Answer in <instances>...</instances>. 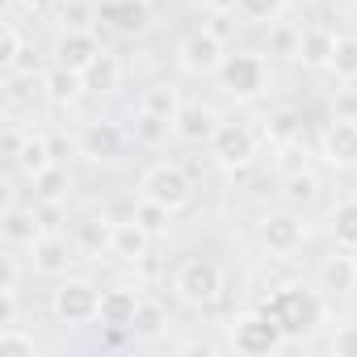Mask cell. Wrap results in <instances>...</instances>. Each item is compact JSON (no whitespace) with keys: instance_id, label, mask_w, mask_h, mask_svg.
<instances>
[{"instance_id":"cell-12","label":"cell","mask_w":357,"mask_h":357,"mask_svg":"<svg viewBox=\"0 0 357 357\" xmlns=\"http://www.w3.org/2000/svg\"><path fill=\"white\" fill-rule=\"evenodd\" d=\"M319 290L328 298H349L357 290V257H353V248H340V252L324 257V265H319Z\"/></svg>"},{"instance_id":"cell-10","label":"cell","mask_w":357,"mask_h":357,"mask_svg":"<svg viewBox=\"0 0 357 357\" xmlns=\"http://www.w3.org/2000/svg\"><path fill=\"white\" fill-rule=\"evenodd\" d=\"M319 160L332 164V168H340V172L357 168V122L332 118V122L319 130Z\"/></svg>"},{"instance_id":"cell-14","label":"cell","mask_w":357,"mask_h":357,"mask_svg":"<svg viewBox=\"0 0 357 357\" xmlns=\"http://www.w3.org/2000/svg\"><path fill=\"white\" fill-rule=\"evenodd\" d=\"M80 76H84V93H89V97H118V93H122L126 63H122L114 51H105V47H101V55H97Z\"/></svg>"},{"instance_id":"cell-15","label":"cell","mask_w":357,"mask_h":357,"mask_svg":"<svg viewBox=\"0 0 357 357\" xmlns=\"http://www.w3.org/2000/svg\"><path fill=\"white\" fill-rule=\"evenodd\" d=\"M51 55H55V63H59V68L84 72V68L101 55V43H97V34H93V30H63Z\"/></svg>"},{"instance_id":"cell-9","label":"cell","mask_w":357,"mask_h":357,"mask_svg":"<svg viewBox=\"0 0 357 357\" xmlns=\"http://www.w3.org/2000/svg\"><path fill=\"white\" fill-rule=\"evenodd\" d=\"M223 59H227V43L219 34H211V30H198L176 47V68L185 76H215Z\"/></svg>"},{"instance_id":"cell-40","label":"cell","mask_w":357,"mask_h":357,"mask_svg":"<svg viewBox=\"0 0 357 357\" xmlns=\"http://www.w3.org/2000/svg\"><path fill=\"white\" fill-rule=\"evenodd\" d=\"M22 47H26V38H22V30L13 26V22H5V38H0V68H13L17 63V55H22Z\"/></svg>"},{"instance_id":"cell-46","label":"cell","mask_w":357,"mask_h":357,"mask_svg":"<svg viewBox=\"0 0 357 357\" xmlns=\"http://www.w3.org/2000/svg\"><path fill=\"white\" fill-rule=\"evenodd\" d=\"M211 13H236V0H206Z\"/></svg>"},{"instance_id":"cell-41","label":"cell","mask_w":357,"mask_h":357,"mask_svg":"<svg viewBox=\"0 0 357 357\" xmlns=\"http://www.w3.org/2000/svg\"><path fill=\"white\" fill-rule=\"evenodd\" d=\"M328 349H332L336 357H357V324H340V328L332 332Z\"/></svg>"},{"instance_id":"cell-37","label":"cell","mask_w":357,"mask_h":357,"mask_svg":"<svg viewBox=\"0 0 357 357\" xmlns=\"http://www.w3.org/2000/svg\"><path fill=\"white\" fill-rule=\"evenodd\" d=\"M59 22H63V30H93V22H101V17L84 0H68V5H59Z\"/></svg>"},{"instance_id":"cell-11","label":"cell","mask_w":357,"mask_h":357,"mask_svg":"<svg viewBox=\"0 0 357 357\" xmlns=\"http://www.w3.org/2000/svg\"><path fill=\"white\" fill-rule=\"evenodd\" d=\"M43 219H38V206H5L0 211V240L5 248H34L43 240Z\"/></svg>"},{"instance_id":"cell-42","label":"cell","mask_w":357,"mask_h":357,"mask_svg":"<svg viewBox=\"0 0 357 357\" xmlns=\"http://www.w3.org/2000/svg\"><path fill=\"white\" fill-rule=\"evenodd\" d=\"M38 219H43V231H59L63 227V202H38Z\"/></svg>"},{"instance_id":"cell-6","label":"cell","mask_w":357,"mask_h":357,"mask_svg":"<svg viewBox=\"0 0 357 357\" xmlns=\"http://www.w3.org/2000/svg\"><path fill=\"white\" fill-rule=\"evenodd\" d=\"M51 311L59 324L68 328H84V324H97L101 315V290L84 278H68L51 290Z\"/></svg>"},{"instance_id":"cell-30","label":"cell","mask_w":357,"mask_h":357,"mask_svg":"<svg viewBox=\"0 0 357 357\" xmlns=\"http://www.w3.org/2000/svg\"><path fill=\"white\" fill-rule=\"evenodd\" d=\"M328 72H332L340 84H353V80H357V34H336Z\"/></svg>"},{"instance_id":"cell-23","label":"cell","mask_w":357,"mask_h":357,"mask_svg":"<svg viewBox=\"0 0 357 357\" xmlns=\"http://www.w3.org/2000/svg\"><path fill=\"white\" fill-rule=\"evenodd\" d=\"M55 164V151H51V139H43V135H26V143H22V151H17V160H13V168L26 176V181H34V176L43 172V168H51Z\"/></svg>"},{"instance_id":"cell-27","label":"cell","mask_w":357,"mask_h":357,"mask_svg":"<svg viewBox=\"0 0 357 357\" xmlns=\"http://www.w3.org/2000/svg\"><path fill=\"white\" fill-rule=\"evenodd\" d=\"M164 328H168V311H164V303H155V298H139V311H135L130 336H135V340H155V336H164Z\"/></svg>"},{"instance_id":"cell-16","label":"cell","mask_w":357,"mask_h":357,"mask_svg":"<svg viewBox=\"0 0 357 357\" xmlns=\"http://www.w3.org/2000/svg\"><path fill=\"white\" fill-rule=\"evenodd\" d=\"M219 114L211 109V105H202V101H185V109L176 114V122H172V135L176 139H185V143H211L215 139V130H219Z\"/></svg>"},{"instance_id":"cell-32","label":"cell","mask_w":357,"mask_h":357,"mask_svg":"<svg viewBox=\"0 0 357 357\" xmlns=\"http://www.w3.org/2000/svg\"><path fill=\"white\" fill-rule=\"evenodd\" d=\"M328 227H332V240H336L340 248H357V198L336 202V206H332Z\"/></svg>"},{"instance_id":"cell-26","label":"cell","mask_w":357,"mask_h":357,"mask_svg":"<svg viewBox=\"0 0 357 357\" xmlns=\"http://www.w3.org/2000/svg\"><path fill=\"white\" fill-rule=\"evenodd\" d=\"M261 135H265V143H273V147L294 143V139H303V114H298V109H273V114L265 118Z\"/></svg>"},{"instance_id":"cell-38","label":"cell","mask_w":357,"mask_h":357,"mask_svg":"<svg viewBox=\"0 0 357 357\" xmlns=\"http://www.w3.org/2000/svg\"><path fill=\"white\" fill-rule=\"evenodd\" d=\"M307 147H303V139H294V143H282L278 147V160H273V168L282 172V176H294V172H303L307 168Z\"/></svg>"},{"instance_id":"cell-1","label":"cell","mask_w":357,"mask_h":357,"mask_svg":"<svg viewBox=\"0 0 357 357\" xmlns=\"http://www.w3.org/2000/svg\"><path fill=\"white\" fill-rule=\"evenodd\" d=\"M265 311L282 324L286 340H307L324 324V315H328V294L307 286V282H290V286H278L269 294Z\"/></svg>"},{"instance_id":"cell-31","label":"cell","mask_w":357,"mask_h":357,"mask_svg":"<svg viewBox=\"0 0 357 357\" xmlns=\"http://www.w3.org/2000/svg\"><path fill=\"white\" fill-rule=\"evenodd\" d=\"M290 5L286 0H236V17L240 26H273Z\"/></svg>"},{"instance_id":"cell-5","label":"cell","mask_w":357,"mask_h":357,"mask_svg":"<svg viewBox=\"0 0 357 357\" xmlns=\"http://www.w3.org/2000/svg\"><path fill=\"white\" fill-rule=\"evenodd\" d=\"M139 190H143V198L168 206L172 215H181V211L194 202V181H190V172H185L181 164H168V160H160V164H151V168L143 172Z\"/></svg>"},{"instance_id":"cell-13","label":"cell","mask_w":357,"mask_h":357,"mask_svg":"<svg viewBox=\"0 0 357 357\" xmlns=\"http://www.w3.org/2000/svg\"><path fill=\"white\" fill-rule=\"evenodd\" d=\"M97 17L105 26H114L118 34H147L151 30V5L147 0H105V5L97 9Z\"/></svg>"},{"instance_id":"cell-33","label":"cell","mask_w":357,"mask_h":357,"mask_svg":"<svg viewBox=\"0 0 357 357\" xmlns=\"http://www.w3.org/2000/svg\"><path fill=\"white\" fill-rule=\"evenodd\" d=\"M298 47H303V26H290V22L269 26V55H282V59L298 63Z\"/></svg>"},{"instance_id":"cell-3","label":"cell","mask_w":357,"mask_h":357,"mask_svg":"<svg viewBox=\"0 0 357 357\" xmlns=\"http://www.w3.org/2000/svg\"><path fill=\"white\" fill-rule=\"evenodd\" d=\"M172 294L185 307H215L223 294V269L211 257H185L172 273Z\"/></svg>"},{"instance_id":"cell-20","label":"cell","mask_w":357,"mask_h":357,"mask_svg":"<svg viewBox=\"0 0 357 357\" xmlns=\"http://www.w3.org/2000/svg\"><path fill=\"white\" fill-rule=\"evenodd\" d=\"M151 240H155V236H151L143 223L126 219V223H114L109 252H114L118 261H126V265H139V261H147V248H151Z\"/></svg>"},{"instance_id":"cell-18","label":"cell","mask_w":357,"mask_h":357,"mask_svg":"<svg viewBox=\"0 0 357 357\" xmlns=\"http://www.w3.org/2000/svg\"><path fill=\"white\" fill-rule=\"evenodd\" d=\"M139 290L135 286H109L105 294H101V315H97V324L101 328H126L130 332V324H135V311H139Z\"/></svg>"},{"instance_id":"cell-25","label":"cell","mask_w":357,"mask_h":357,"mask_svg":"<svg viewBox=\"0 0 357 357\" xmlns=\"http://www.w3.org/2000/svg\"><path fill=\"white\" fill-rule=\"evenodd\" d=\"M43 89H47V97L55 101V105H72L80 93H84V76L80 72H72V68H51L47 76H43Z\"/></svg>"},{"instance_id":"cell-45","label":"cell","mask_w":357,"mask_h":357,"mask_svg":"<svg viewBox=\"0 0 357 357\" xmlns=\"http://www.w3.org/2000/svg\"><path fill=\"white\" fill-rule=\"evenodd\" d=\"M22 5H26L30 13H47V9H55V5H63V0H22Z\"/></svg>"},{"instance_id":"cell-22","label":"cell","mask_w":357,"mask_h":357,"mask_svg":"<svg viewBox=\"0 0 357 357\" xmlns=\"http://www.w3.org/2000/svg\"><path fill=\"white\" fill-rule=\"evenodd\" d=\"M139 109H151V114H160V118L176 122V114L185 109V97H181V89H176L172 80H155V84H147V89H143Z\"/></svg>"},{"instance_id":"cell-44","label":"cell","mask_w":357,"mask_h":357,"mask_svg":"<svg viewBox=\"0 0 357 357\" xmlns=\"http://www.w3.org/2000/svg\"><path fill=\"white\" fill-rule=\"evenodd\" d=\"M17 278H22L17 257H5V282H0V290H17Z\"/></svg>"},{"instance_id":"cell-24","label":"cell","mask_w":357,"mask_h":357,"mask_svg":"<svg viewBox=\"0 0 357 357\" xmlns=\"http://www.w3.org/2000/svg\"><path fill=\"white\" fill-rule=\"evenodd\" d=\"M332 43H336V34H328L324 26H311V30H303L298 63H303V68H311V72L328 68V59H332Z\"/></svg>"},{"instance_id":"cell-4","label":"cell","mask_w":357,"mask_h":357,"mask_svg":"<svg viewBox=\"0 0 357 357\" xmlns=\"http://www.w3.org/2000/svg\"><path fill=\"white\" fill-rule=\"evenodd\" d=\"M206 147H211V160H215L219 168L240 172V168H248V164L257 160L261 135H257V126L244 122V118H223L219 130H215V139H211Z\"/></svg>"},{"instance_id":"cell-35","label":"cell","mask_w":357,"mask_h":357,"mask_svg":"<svg viewBox=\"0 0 357 357\" xmlns=\"http://www.w3.org/2000/svg\"><path fill=\"white\" fill-rule=\"evenodd\" d=\"M130 219H135V223H143L151 236H168V227H172V211H168V206H160V202H151V198H139V202H135V211H130Z\"/></svg>"},{"instance_id":"cell-21","label":"cell","mask_w":357,"mask_h":357,"mask_svg":"<svg viewBox=\"0 0 357 357\" xmlns=\"http://www.w3.org/2000/svg\"><path fill=\"white\" fill-rule=\"evenodd\" d=\"M109 240H114V223H109L105 215H89V219H80V223L72 227V244H76L80 257H101V252H109Z\"/></svg>"},{"instance_id":"cell-34","label":"cell","mask_w":357,"mask_h":357,"mask_svg":"<svg viewBox=\"0 0 357 357\" xmlns=\"http://www.w3.org/2000/svg\"><path fill=\"white\" fill-rule=\"evenodd\" d=\"M168 130H172L168 118H160V114H151V109H139V114H135V143L160 147V143H168Z\"/></svg>"},{"instance_id":"cell-29","label":"cell","mask_w":357,"mask_h":357,"mask_svg":"<svg viewBox=\"0 0 357 357\" xmlns=\"http://www.w3.org/2000/svg\"><path fill=\"white\" fill-rule=\"evenodd\" d=\"M282 198H286V206L307 211V206L319 198V176H315L311 168H303V172H294V176H282Z\"/></svg>"},{"instance_id":"cell-47","label":"cell","mask_w":357,"mask_h":357,"mask_svg":"<svg viewBox=\"0 0 357 357\" xmlns=\"http://www.w3.org/2000/svg\"><path fill=\"white\" fill-rule=\"evenodd\" d=\"M286 5H290V9H307V5H311V0H286Z\"/></svg>"},{"instance_id":"cell-39","label":"cell","mask_w":357,"mask_h":357,"mask_svg":"<svg viewBox=\"0 0 357 357\" xmlns=\"http://www.w3.org/2000/svg\"><path fill=\"white\" fill-rule=\"evenodd\" d=\"M328 114H332V118H340V122H357V89L340 84V89L328 97Z\"/></svg>"},{"instance_id":"cell-43","label":"cell","mask_w":357,"mask_h":357,"mask_svg":"<svg viewBox=\"0 0 357 357\" xmlns=\"http://www.w3.org/2000/svg\"><path fill=\"white\" fill-rule=\"evenodd\" d=\"M22 143H26V135H22L17 126H9V130H5V155H9V160H17V151H22Z\"/></svg>"},{"instance_id":"cell-8","label":"cell","mask_w":357,"mask_h":357,"mask_svg":"<svg viewBox=\"0 0 357 357\" xmlns=\"http://www.w3.org/2000/svg\"><path fill=\"white\" fill-rule=\"evenodd\" d=\"M307 240V223L294 206H282V211H269L257 219V244L269 252V257H294Z\"/></svg>"},{"instance_id":"cell-7","label":"cell","mask_w":357,"mask_h":357,"mask_svg":"<svg viewBox=\"0 0 357 357\" xmlns=\"http://www.w3.org/2000/svg\"><path fill=\"white\" fill-rule=\"evenodd\" d=\"M286 344V332L282 324L261 307V311H244L231 319V349L236 353H248V357H265V353H278Z\"/></svg>"},{"instance_id":"cell-17","label":"cell","mask_w":357,"mask_h":357,"mask_svg":"<svg viewBox=\"0 0 357 357\" xmlns=\"http://www.w3.org/2000/svg\"><path fill=\"white\" fill-rule=\"evenodd\" d=\"M76 257H80L76 244L63 240L59 231H47V236L30 248V265H34V273H68Z\"/></svg>"},{"instance_id":"cell-36","label":"cell","mask_w":357,"mask_h":357,"mask_svg":"<svg viewBox=\"0 0 357 357\" xmlns=\"http://www.w3.org/2000/svg\"><path fill=\"white\" fill-rule=\"evenodd\" d=\"M34 353H38V344H34L30 332H22L17 324L0 328V357H34Z\"/></svg>"},{"instance_id":"cell-28","label":"cell","mask_w":357,"mask_h":357,"mask_svg":"<svg viewBox=\"0 0 357 357\" xmlns=\"http://www.w3.org/2000/svg\"><path fill=\"white\" fill-rule=\"evenodd\" d=\"M30 185H34V202H63L72 194V172L59 168V164H51V168H43L34 176Z\"/></svg>"},{"instance_id":"cell-2","label":"cell","mask_w":357,"mask_h":357,"mask_svg":"<svg viewBox=\"0 0 357 357\" xmlns=\"http://www.w3.org/2000/svg\"><path fill=\"white\" fill-rule=\"evenodd\" d=\"M215 89L231 101H257L269 93V63L261 51H227L215 72Z\"/></svg>"},{"instance_id":"cell-19","label":"cell","mask_w":357,"mask_h":357,"mask_svg":"<svg viewBox=\"0 0 357 357\" xmlns=\"http://www.w3.org/2000/svg\"><path fill=\"white\" fill-rule=\"evenodd\" d=\"M122 143H126V135L118 122H84V130H80V151L89 160H114V155H122Z\"/></svg>"}]
</instances>
